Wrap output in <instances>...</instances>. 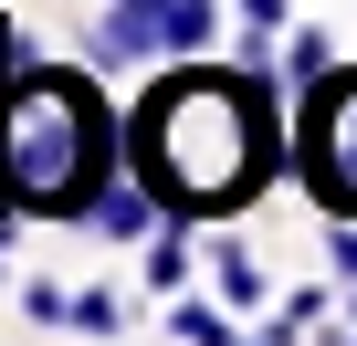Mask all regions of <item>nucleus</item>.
I'll return each mask as SVG.
<instances>
[{
  "label": "nucleus",
  "mask_w": 357,
  "mask_h": 346,
  "mask_svg": "<svg viewBox=\"0 0 357 346\" xmlns=\"http://www.w3.org/2000/svg\"><path fill=\"white\" fill-rule=\"evenodd\" d=\"M294 189L357 221V63H326L315 84H294Z\"/></svg>",
  "instance_id": "7ed1b4c3"
},
{
  "label": "nucleus",
  "mask_w": 357,
  "mask_h": 346,
  "mask_svg": "<svg viewBox=\"0 0 357 346\" xmlns=\"http://www.w3.org/2000/svg\"><path fill=\"white\" fill-rule=\"evenodd\" d=\"M126 168L168 221H242L273 179H294V84L211 53L158 63V84L126 105Z\"/></svg>",
  "instance_id": "f257e3e1"
},
{
  "label": "nucleus",
  "mask_w": 357,
  "mask_h": 346,
  "mask_svg": "<svg viewBox=\"0 0 357 346\" xmlns=\"http://www.w3.org/2000/svg\"><path fill=\"white\" fill-rule=\"evenodd\" d=\"M74 336H95V346H105V336H126V294L84 283V294H74Z\"/></svg>",
  "instance_id": "0eeeda50"
},
{
  "label": "nucleus",
  "mask_w": 357,
  "mask_h": 346,
  "mask_svg": "<svg viewBox=\"0 0 357 346\" xmlns=\"http://www.w3.org/2000/svg\"><path fill=\"white\" fill-rule=\"evenodd\" d=\"M347 325H357V283H347Z\"/></svg>",
  "instance_id": "ddd939ff"
},
{
  "label": "nucleus",
  "mask_w": 357,
  "mask_h": 346,
  "mask_svg": "<svg viewBox=\"0 0 357 346\" xmlns=\"http://www.w3.org/2000/svg\"><path fill=\"white\" fill-rule=\"evenodd\" d=\"M326 63H336V42H326L315 22H294V32H284V84H315Z\"/></svg>",
  "instance_id": "423d86ee"
},
{
  "label": "nucleus",
  "mask_w": 357,
  "mask_h": 346,
  "mask_svg": "<svg viewBox=\"0 0 357 346\" xmlns=\"http://www.w3.org/2000/svg\"><path fill=\"white\" fill-rule=\"evenodd\" d=\"M231 32H273L284 42L294 32V0H231Z\"/></svg>",
  "instance_id": "9d476101"
},
{
  "label": "nucleus",
  "mask_w": 357,
  "mask_h": 346,
  "mask_svg": "<svg viewBox=\"0 0 357 346\" xmlns=\"http://www.w3.org/2000/svg\"><path fill=\"white\" fill-rule=\"evenodd\" d=\"M126 168V116L95 63H11L0 74V221H84Z\"/></svg>",
  "instance_id": "f03ea898"
},
{
  "label": "nucleus",
  "mask_w": 357,
  "mask_h": 346,
  "mask_svg": "<svg viewBox=\"0 0 357 346\" xmlns=\"http://www.w3.org/2000/svg\"><path fill=\"white\" fill-rule=\"evenodd\" d=\"M168 346H178V336H168Z\"/></svg>",
  "instance_id": "4468645a"
},
{
  "label": "nucleus",
  "mask_w": 357,
  "mask_h": 346,
  "mask_svg": "<svg viewBox=\"0 0 357 346\" xmlns=\"http://www.w3.org/2000/svg\"><path fill=\"white\" fill-rule=\"evenodd\" d=\"M315 315H326V294H284V304L263 315V346H305V336H315Z\"/></svg>",
  "instance_id": "6e6552de"
},
{
  "label": "nucleus",
  "mask_w": 357,
  "mask_h": 346,
  "mask_svg": "<svg viewBox=\"0 0 357 346\" xmlns=\"http://www.w3.org/2000/svg\"><path fill=\"white\" fill-rule=\"evenodd\" d=\"M11 231H22V221H0V283H11Z\"/></svg>",
  "instance_id": "f8f14e48"
},
{
  "label": "nucleus",
  "mask_w": 357,
  "mask_h": 346,
  "mask_svg": "<svg viewBox=\"0 0 357 346\" xmlns=\"http://www.w3.org/2000/svg\"><path fill=\"white\" fill-rule=\"evenodd\" d=\"M326 273H336V294L357 283V221H336V210H326Z\"/></svg>",
  "instance_id": "9b49d317"
},
{
  "label": "nucleus",
  "mask_w": 357,
  "mask_h": 346,
  "mask_svg": "<svg viewBox=\"0 0 357 346\" xmlns=\"http://www.w3.org/2000/svg\"><path fill=\"white\" fill-rule=\"evenodd\" d=\"M211 294H221L231 315H263V304H273V273H263V252H252L242 231H211Z\"/></svg>",
  "instance_id": "20e7f679"
},
{
  "label": "nucleus",
  "mask_w": 357,
  "mask_h": 346,
  "mask_svg": "<svg viewBox=\"0 0 357 346\" xmlns=\"http://www.w3.org/2000/svg\"><path fill=\"white\" fill-rule=\"evenodd\" d=\"M22 315H32V325H74V294H63L53 273H22Z\"/></svg>",
  "instance_id": "1a4fd4ad"
},
{
  "label": "nucleus",
  "mask_w": 357,
  "mask_h": 346,
  "mask_svg": "<svg viewBox=\"0 0 357 346\" xmlns=\"http://www.w3.org/2000/svg\"><path fill=\"white\" fill-rule=\"evenodd\" d=\"M168 336H178V346H242L231 304H221V294H190V283L168 294Z\"/></svg>",
  "instance_id": "39448f33"
}]
</instances>
